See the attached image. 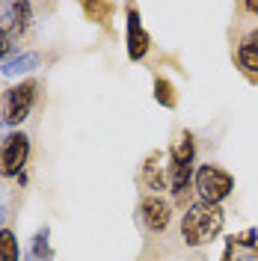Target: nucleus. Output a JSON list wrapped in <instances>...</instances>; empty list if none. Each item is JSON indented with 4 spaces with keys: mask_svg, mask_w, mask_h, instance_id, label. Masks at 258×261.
Wrapping results in <instances>:
<instances>
[{
    "mask_svg": "<svg viewBox=\"0 0 258 261\" xmlns=\"http://www.w3.org/2000/svg\"><path fill=\"white\" fill-rule=\"evenodd\" d=\"M81 9H83V15L89 18V21H95V24H101V27H107L110 15L116 12L113 3H101V0H86Z\"/></svg>",
    "mask_w": 258,
    "mask_h": 261,
    "instance_id": "ddd939ff",
    "label": "nucleus"
},
{
    "mask_svg": "<svg viewBox=\"0 0 258 261\" xmlns=\"http://www.w3.org/2000/svg\"><path fill=\"white\" fill-rule=\"evenodd\" d=\"M33 24V3L27 0H0V30L21 39Z\"/></svg>",
    "mask_w": 258,
    "mask_h": 261,
    "instance_id": "423d86ee",
    "label": "nucleus"
},
{
    "mask_svg": "<svg viewBox=\"0 0 258 261\" xmlns=\"http://www.w3.org/2000/svg\"><path fill=\"white\" fill-rule=\"evenodd\" d=\"M193 161H196V140L190 130H181L175 146L166 151V163H169V190L178 202H184V196L193 184Z\"/></svg>",
    "mask_w": 258,
    "mask_h": 261,
    "instance_id": "f03ea898",
    "label": "nucleus"
},
{
    "mask_svg": "<svg viewBox=\"0 0 258 261\" xmlns=\"http://www.w3.org/2000/svg\"><path fill=\"white\" fill-rule=\"evenodd\" d=\"M241 9H246V12L258 15V0H246V3H241Z\"/></svg>",
    "mask_w": 258,
    "mask_h": 261,
    "instance_id": "f3484780",
    "label": "nucleus"
},
{
    "mask_svg": "<svg viewBox=\"0 0 258 261\" xmlns=\"http://www.w3.org/2000/svg\"><path fill=\"white\" fill-rule=\"evenodd\" d=\"M223 226H226L223 208L199 199L181 214V241L187 246H205L223 231Z\"/></svg>",
    "mask_w": 258,
    "mask_h": 261,
    "instance_id": "f257e3e1",
    "label": "nucleus"
},
{
    "mask_svg": "<svg viewBox=\"0 0 258 261\" xmlns=\"http://www.w3.org/2000/svg\"><path fill=\"white\" fill-rule=\"evenodd\" d=\"M3 217H6V208H0V223H3Z\"/></svg>",
    "mask_w": 258,
    "mask_h": 261,
    "instance_id": "6ab92c4d",
    "label": "nucleus"
},
{
    "mask_svg": "<svg viewBox=\"0 0 258 261\" xmlns=\"http://www.w3.org/2000/svg\"><path fill=\"white\" fill-rule=\"evenodd\" d=\"M193 187L202 202L220 205V202H226L228 196L235 193V178H231V172H226L217 163H202L193 175Z\"/></svg>",
    "mask_w": 258,
    "mask_h": 261,
    "instance_id": "7ed1b4c3",
    "label": "nucleus"
},
{
    "mask_svg": "<svg viewBox=\"0 0 258 261\" xmlns=\"http://www.w3.org/2000/svg\"><path fill=\"white\" fill-rule=\"evenodd\" d=\"M238 261H258V255H255V252H246V255H241Z\"/></svg>",
    "mask_w": 258,
    "mask_h": 261,
    "instance_id": "a211bd4d",
    "label": "nucleus"
},
{
    "mask_svg": "<svg viewBox=\"0 0 258 261\" xmlns=\"http://www.w3.org/2000/svg\"><path fill=\"white\" fill-rule=\"evenodd\" d=\"M235 60L246 74H258V27H252L241 39V45L235 50Z\"/></svg>",
    "mask_w": 258,
    "mask_h": 261,
    "instance_id": "9d476101",
    "label": "nucleus"
},
{
    "mask_svg": "<svg viewBox=\"0 0 258 261\" xmlns=\"http://www.w3.org/2000/svg\"><path fill=\"white\" fill-rule=\"evenodd\" d=\"M125 12H128V60L131 63H140V60H145V54L151 50V36L145 33L140 9L134 3L125 6Z\"/></svg>",
    "mask_w": 258,
    "mask_h": 261,
    "instance_id": "0eeeda50",
    "label": "nucleus"
},
{
    "mask_svg": "<svg viewBox=\"0 0 258 261\" xmlns=\"http://www.w3.org/2000/svg\"><path fill=\"white\" fill-rule=\"evenodd\" d=\"M36 98H39V81H33V77L9 86L3 95V125H9V128L21 125L33 113Z\"/></svg>",
    "mask_w": 258,
    "mask_h": 261,
    "instance_id": "20e7f679",
    "label": "nucleus"
},
{
    "mask_svg": "<svg viewBox=\"0 0 258 261\" xmlns=\"http://www.w3.org/2000/svg\"><path fill=\"white\" fill-rule=\"evenodd\" d=\"M140 181H143V187H148L151 193L169 187V163H166V154H163L161 148H154L143 161V166H140Z\"/></svg>",
    "mask_w": 258,
    "mask_h": 261,
    "instance_id": "6e6552de",
    "label": "nucleus"
},
{
    "mask_svg": "<svg viewBox=\"0 0 258 261\" xmlns=\"http://www.w3.org/2000/svg\"><path fill=\"white\" fill-rule=\"evenodd\" d=\"M39 65V54L36 50H24V54H15L3 63V74L6 77H21V74H30L33 68Z\"/></svg>",
    "mask_w": 258,
    "mask_h": 261,
    "instance_id": "9b49d317",
    "label": "nucleus"
},
{
    "mask_svg": "<svg viewBox=\"0 0 258 261\" xmlns=\"http://www.w3.org/2000/svg\"><path fill=\"white\" fill-rule=\"evenodd\" d=\"M140 217H143L148 231L161 234L172 223V205L166 199H161V196H145L143 202H140Z\"/></svg>",
    "mask_w": 258,
    "mask_h": 261,
    "instance_id": "1a4fd4ad",
    "label": "nucleus"
},
{
    "mask_svg": "<svg viewBox=\"0 0 258 261\" xmlns=\"http://www.w3.org/2000/svg\"><path fill=\"white\" fill-rule=\"evenodd\" d=\"M154 101H158V104H163L166 110H175V107H178L175 86H172V81H166L163 74H158V77H154Z\"/></svg>",
    "mask_w": 258,
    "mask_h": 261,
    "instance_id": "4468645a",
    "label": "nucleus"
},
{
    "mask_svg": "<svg viewBox=\"0 0 258 261\" xmlns=\"http://www.w3.org/2000/svg\"><path fill=\"white\" fill-rule=\"evenodd\" d=\"M12 50H15V39H12L6 30H0V63H6Z\"/></svg>",
    "mask_w": 258,
    "mask_h": 261,
    "instance_id": "dca6fc26",
    "label": "nucleus"
},
{
    "mask_svg": "<svg viewBox=\"0 0 258 261\" xmlns=\"http://www.w3.org/2000/svg\"><path fill=\"white\" fill-rule=\"evenodd\" d=\"M30 161V137L24 130H12L0 143V178H21Z\"/></svg>",
    "mask_w": 258,
    "mask_h": 261,
    "instance_id": "39448f33",
    "label": "nucleus"
},
{
    "mask_svg": "<svg viewBox=\"0 0 258 261\" xmlns=\"http://www.w3.org/2000/svg\"><path fill=\"white\" fill-rule=\"evenodd\" d=\"M0 261H21V246L12 228H0Z\"/></svg>",
    "mask_w": 258,
    "mask_h": 261,
    "instance_id": "2eb2a0df",
    "label": "nucleus"
},
{
    "mask_svg": "<svg viewBox=\"0 0 258 261\" xmlns=\"http://www.w3.org/2000/svg\"><path fill=\"white\" fill-rule=\"evenodd\" d=\"M54 258V249H50V231L48 228H39L33 234V244H30V258L27 261H50Z\"/></svg>",
    "mask_w": 258,
    "mask_h": 261,
    "instance_id": "f8f14e48",
    "label": "nucleus"
}]
</instances>
